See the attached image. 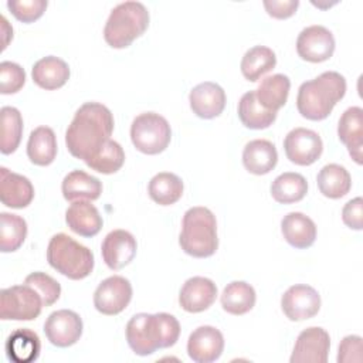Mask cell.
Returning a JSON list of instances; mask_svg holds the SVG:
<instances>
[{
	"label": "cell",
	"instance_id": "cb8c5ba5",
	"mask_svg": "<svg viewBox=\"0 0 363 363\" xmlns=\"http://www.w3.org/2000/svg\"><path fill=\"white\" fill-rule=\"evenodd\" d=\"M31 77L40 88L54 91L67 84L69 78V67L64 60L55 55H47L33 65Z\"/></svg>",
	"mask_w": 363,
	"mask_h": 363
},
{
	"label": "cell",
	"instance_id": "603a6c76",
	"mask_svg": "<svg viewBox=\"0 0 363 363\" xmlns=\"http://www.w3.org/2000/svg\"><path fill=\"white\" fill-rule=\"evenodd\" d=\"M278 162V152L272 142L267 139L250 140L242 150L244 167L257 176L269 173Z\"/></svg>",
	"mask_w": 363,
	"mask_h": 363
},
{
	"label": "cell",
	"instance_id": "7402d4cb",
	"mask_svg": "<svg viewBox=\"0 0 363 363\" xmlns=\"http://www.w3.org/2000/svg\"><path fill=\"white\" fill-rule=\"evenodd\" d=\"M285 241L294 248H309L316 240V225L312 218L299 211H291L281 221Z\"/></svg>",
	"mask_w": 363,
	"mask_h": 363
},
{
	"label": "cell",
	"instance_id": "4fadbf2b",
	"mask_svg": "<svg viewBox=\"0 0 363 363\" xmlns=\"http://www.w3.org/2000/svg\"><path fill=\"white\" fill-rule=\"evenodd\" d=\"M82 319L69 309H60L47 318L44 333L51 345L57 347H68L75 345L82 335Z\"/></svg>",
	"mask_w": 363,
	"mask_h": 363
},
{
	"label": "cell",
	"instance_id": "d4e9b609",
	"mask_svg": "<svg viewBox=\"0 0 363 363\" xmlns=\"http://www.w3.org/2000/svg\"><path fill=\"white\" fill-rule=\"evenodd\" d=\"M7 357L14 363L35 362L41 352V342L38 335L28 329L21 328L14 330L6 340Z\"/></svg>",
	"mask_w": 363,
	"mask_h": 363
},
{
	"label": "cell",
	"instance_id": "30bf717a",
	"mask_svg": "<svg viewBox=\"0 0 363 363\" xmlns=\"http://www.w3.org/2000/svg\"><path fill=\"white\" fill-rule=\"evenodd\" d=\"M284 150L289 162L298 166H309L320 157L323 143L315 130L295 128L285 136Z\"/></svg>",
	"mask_w": 363,
	"mask_h": 363
},
{
	"label": "cell",
	"instance_id": "f546056e",
	"mask_svg": "<svg viewBox=\"0 0 363 363\" xmlns=\"http://www.w3.org/2000/svg\"><path fill=\"white\" fill-rule=\"evenodd\" d=\"M316 183L319 191L325 197L340 199L350 191L352 177L343 166L329 163L319 170L316 176Z\"/></svg>",
	"mask_w": 363,
	"mask_h": 363
},
{
	"label": "cell",
	"instance_id": "ee69618b",
	"mask_svg": "<svg viewBox=\"0 0 363 363\" xmlns=\"http://www.w3.org/2000/svg\"><path fill=\"white\" fill-rule=\"evenodd\" d=\"M0 21H1V37H3V44H1V51L7 47L9 41L13 38V28L10 27L7 18L4 16L0 17Z\"/></svg>",
	"mask_w": 363,
	"mask_h": 363
},
{
	"label": "cell",
	"instance_id": "5bb4252c",
	"mask_svg": "<svg viewBox=\"0 0 363 363\" xmlns=\"http://www.w3.org/2000/svg\"><path fill=\"white\" fill-rule=\"evenodd\" d=\"M335 37L323 26H309L296 38L298 55L309 62H323L333 55Z\"/></svg>",
	"mask_w": 363,
	"mask_h": 363
},
{
	"label": "cell",
	"instance_id": "52a82bcc",
	"mask_svg": "<svg viewBox=\"0 0 363 363\" xmlns=\"http://www.w3.org/2000/svg\"><path fill=\"white\" fill-rule=\"evenodd\" d=\"M133 146L145 155H159L170 143L172 129L166 118L156 112L138 115L130 125Z\"/></svg>",
	"mask_w": 363,
	"mask_h": 363
},
{
	"label": "cell",
	"instance_id": "ba28073f",
	"mask_svg": "<svg viewBox=\"0 0 363 363\" xmlns=\"http://www.w3.org/2000/svg\"><path fill=\"white\" fill-rule=\"evenodd\" d=\"M38 292L27 284L0 291V318L3 320H33L43 309Z\"/></svg>",
	"mask_w": 363,
	"mask_h": 363
},
{
	"label": "cell",
	"instance_id": "d6a6232c",
	"mask_svg": "<svg viewBox=\"0 0 363 363\" xmlns=\"http://www.w3.org/2000/svg\"><path fill=\"white\" fill-rule=\"evenodd\" d=\"M183 182L177 174L162 172L150 179L147 193L155 203L160 206H170L180 200L183 196Z\"/></svg>",
	"mask_w": 363,
	"mask_h": 363
},
{
	"label": "cell",
	"instance_id": "7a4b0ae2",
	"mask_svg": "<svg viewBox=\"0 0 363 363\" xmlns=\"http://www.w3.org/2000/svg\"><path fill=\"white\" fill-rule=\"evenodd\" d=\"M126 340L138 356H149L157 349L172 347L180 336L179 320L166 312L136 313L126 323Z\"/></svg>",
	"mask_w": 363,
	"mask_h": 363
},
{
	"label": "cell",
	"instance_id": "74e56055",
	"mask_svg": "<svg viewBox=\"0 0 363 363\" xmlns=\"http://www.w3.org/2000/svg\"><path fill=\"white\" fill-rule=\"evenodd\" d=\"M24 284L30 285L31 288H34L38 295L43 299V305L44 306H51L52 303H55L60 299L61 295V285L58 281H55L52 277H50L45 272L37 271V272H31L26 277Z\"/></svg>",
	"mask_w": 363,
	"mask_h": 363
},
{
	"label": "cell",
	"instance_id": "7c38bea8",
	"mask_svg": "<svg viewBox=\"0 0 363 363\" xmlns=\"http://www.w3.org/2000/svg\"><path fill=\"white\" fill-rule=\"evenodd\" d=\"M330 349L329 333L319 326L302 330L295 342L291 363H326Z\"/></svg>",
	"mask_w": 363,
	"mask_h": 363
},
{
	"label": "cell",
	"instance_id": "8992f818",
	"mask_svg": "<svg viewBox=\"0 0 363 363\" xmlns=\"http://www.w3.org/2000/svg\"><path fill=\"white\" fill-rule=\"evenodd\" d=\"M47 261L57 272L74 281L86 278L95 264L92 251L64 233L51 237L47 247Z\"/></svg>",
	"mask_w": 363,
	"mask_h": 363
},
{
	"label": "cell",
	"instance_id": "f35d334b",
	"mask_svg": "<svg viewBox=\"0 0 363 363\" xmlns=\"http://www.w3.org/2000/svg\"><path fill=\"white\" fill-rule=\"evenodd\" d=\"M26 84V71L16 62H0V92L10 95L18 92Z\"/></svg>",
	"mask_w": 363,
	"mask_h": 363
},
{
	"label": "cell",
	"instance_id": "9a60e30c",
	"mask_svg": "<svg viewBox=\"0 0 363 363\" xmlns=\"http://www.w3.org/2000/svg\"><path fill=\"white\" fill-rule=\"evenodd\" d=\"M224 350L223 333L210 325L194 329L187 340V354L196 363L216 362Z\"/></svg>",
	"mask_w": 363,
	"mask_h": 363
},
{
	"label": "cell",
	"instance_id": "ab89813d",
	"mask_svg": "<svg viewBox=\"0 0 363 363\" xmlns=\"http://www.w3.org/2000/svg\"><path fill=\"white\" fill-rule=\"evenodd\" d=\"M48 3L47 0H9L7 1V9L11 11V14L23 21V23H33L38 20Z\"/></svg>",
	"mask_w": 363,
	"mask_h": 363
},
{
	"label": "cell",
	"instance_id": "4316f807",
	"mask_svg": "<svg viewBox=\"0 0 363 363\" xmlns=\"http://www.w3.org/2000/svg\"><path fill=\"white\" fill-rule=\"evenodd\" d=\"M27 156L37 166H48L57 156V138L51 128L38 126L31 130L27 142Z\"/></svg>",
	"mask_w": 363,
	"mask_h": 363
},
{
	"label": "cell",
	"instance_id": "277c9868",
	"mask_svg": "<svg viewBox=\"0 0 363 363\" xmlns=\"http://www.w3.org/2000/svg\"><path fill=\"white\" fill-rule=\"evenodd\" d=\"M179 244L190 257H211L218 248L217 221L213 211L201 206L189 208L183 216Z\"/></svg>",
	"mask_w": 363,
	"mask_h": 363
},
{
	"label": "cell",
	"instance_id": "3957f363",
	"mask_svg": "<svg viewBox=\"0 0 363 363\" xmlns=\"http://www.w3.org/2000/svg\"><path fill=\"white\" fill-rule=\"evenodd\" d=\"M346 94V79L336 71H325L301 84L296 96L298 112L309 121H323Z\"/></svg>",
	"mask_w": 363,
	"mask_h": 363
},
{
	"label": "cell",
	"instance_id": "8fae6325",
	"mask_svg": "<svg viewBox=\"0 0 363 363\" xmlns=\"http://www.w3.org/2000/svg\"><path fill=\"white\" fill-rule=\"evenodd\" d=\"M281 308L285 316L292 322L311 319L320 309V295L311 285H292L284 292Z\"/></svg>",
	"mask_w": 363,
	"mask_h": 363
},
{
	"label": "cell",
	"instance_id": "d590c367",
	"mask_svg": "<svg viewBox=\"0 0 363 363\" xmlns=\"http://www.w3.org/2000/svg\"><path fill=\"white\" fill-rule=\"evenodd\" d=\"M27 237V223L23 217L10 213L0 214V251H17Z\"/></svg>",
	"mask_w": 363,
	"mask_h": 363
},
{
	"label": "cell",
	"instance_id": "83f0119b",
	"mask_svg": "<svg viewBox=\"0 0 363 363\" xmlns=\"http://www.w3.org/2000/svg\"><path fill=\"white\" fill-rule=\"evenodd\" d=\"M291 81L284 74H274L269 77H265L258 88L255 89V96L258 102L269 111L278 112L279 108H282L289 95Z\"/></svg>",
	"mask_w": 363,
	"mask_h": 363
},
{
	"label": "cell",
	"instance_id": "b9f144b4",
	"mask_svg": "<svg viewBox=\"0 0 363 363\" xmlns=\"http://www.w3.org/2000/svg\"><path fill=\"white\" fill-rule=\"evenodd\" d=\"M342 220L352 230L363 228V200L362 197H354L349 200L342 208Z\"/></svg>",
	"mask_w": 363,
	"mask_h": 363
},
{
	"label": "cell",
	"instance_id": "5b68a950",
	"mask_svg": "<svg viewBox=\"0 0 363 363\" xmlns=\"http://www.w3.org/2000/svg\"><path fill=\"white\" fill-rule=\"evenodd\" d=\"M149 11L140 1H123L112 9L104 38L112 48H126L149 27Z\"/></svg>",
	"mask_w": 363,
	"mask_h": 363
},
{
	"label": "cell",
	"instance_id": "9c48e42d",
	"mask_svg": "<svg viewBox=\"0 0 363 363\" xmlns=\"http://www.w3.org/2000/svg\"><path fill=\"white\" fill-rule=\"evenodd\" d=\"M132 299V285L121 275H112L104 279L94 292V306L102 315L121 313Z\"/></svg>",
	"mask_w": 363,
	"mask_h": 363
},
{
	"label": "cell",
	"instance_id": "484cf974",
	"mask_svg": "<svg viewBox=\"0 0 363 363\" xmlns=\"http://www.w3.org/2000/svg\"><path fill=\"white\" fill-rule=\"evenodd\" d=\"M62 196L67 201L77 200H96L102 193V183L95 176L84 170L69 172L61 184Z\"/></svg>",
	"mask_w": 363,
	"mask_h": 363
},
{
	"label": "cell",
	"instance_id": "e0dca14e",
	"mask_svg": "<svg viewBox=\"0 0 363 363\" xmlns=\"http://www.w3.org/2000/svg\"><path fill=\"white\" fill-rule=\"evenodd\" d=\"M189 102L193 113L199 118L213 119L221 115L225 108V92L218 84L206 81L190 91Z\"/></svg>",
	"mask_w": 363,
	"mask_h": 363
},
{
	"label": "cell",
	"instance_id": "7bdbcfd3",
	"mask_svg": "<svg viewBox=\"0 0 363 363\" xmlns=\"http://www.w3.org/2000/svg\"><path fill=\"white\" fill-rule=\"evenodd\" d=\"M262 4L271 17L284 20L295 14L299 6V1L298 0H264Z\"/></svg>",
	"mask_w": 363,
	"mask_h": 363
},
{
	"label": "cell",
	"instance_id": "ac0fdd59",
	"mask_svg": "<svg viewBox=\"0 0 363 363\" xmlns=\"http://www.w3.org/2000/svg\"><path fill=\"white\" fill-rule=\"evenodd\" d=\"M217 298V285L204 277L189 278L179 294L180 306L190 313L208 309Z\"/></svg>",
	"mask_w": 363,
	"mask_h": 363
},
{
	"label": "cell",
	"instance_id": "44dd1931",
	"mask_svg": "<svg viewBox=\"0 0 363 363\" xmlns=\"http://www.w3.org/2000/svg\"><path fill=\"white\" fill-rule=\"evenodd\" d=\"M65 223L71 231L81 237L96 235L104 224L98 208L86 200L71 203L65 211Z\"/></svg>",
	"mask_w": 363,
	"mask_h": 363
},
{
	"label": "cell",
	"instance_id": "ffe728a7",
	"mask_svg": "<svg viewBox=\"0 0 363 363\" xmlns=\"http://www.w3.org/2000/svg\"><path fill=\"white\" fill-rule=\"evenodd\" d=\"M34 199V186L18 173L0 167V200L11 208H24Z\"/></svg>",
	"mask_w": 363,
	"mask_h": 363
},
{
	"label": "cell",
	"instance_id": "6da1fadb",
	"mask_svg": "<svg viewBox=\"0 0 363 363\" xmlns=\"http://www.w3.org/2000/svg\"><path fill=\"white\" fill-rule=\"evenodd\" d=\"M112 112L99 102H85L81 105L65 132L68 152L81 160H88L102 147L113 130Z\"/></svg>",
	"mask_w": 363,
	"mask_h": 363
},
{
	"label": "cell",
	"instance_id": "836d02e7",
	"mask_svg": "<svg viewBox=\"0 0 363 363\" xmlns=\"http://www.w3.org/2000/svg\"><path fill=\"white\" fill-rule=\"evenodd\" d=\"M275 65V52L265 45H255L244 54L240 68L245 79L257 82L264 74L274 69Z\"/></svg>",
	"mask_w": 363,
	"mask_h": 363
},
{
	"label": "cell",
	"instance_id": "4dcf8cb0",
	"mask_svg": "<svg viewBox=\"0 0 363 363\" xmlns=\"http://www.w3.org/2000/svg\"><path fill=\"white\" fill-rule=\"evenodd\" d=\"M308 193L306 179L294 172H285L277 176L271 184V196L277 203L291 204L301 201Z\"/></svg>",
	"mask_w": 363,
	"mask_h": 363
},
{
	"label": "cell",
	"instance_id": "60d3db41",
	"mask_svg": "<svg viewBox=\"0 0 363 363\" xmlns=\"http://www.w3.org/2000/svg\"><path fill=\"white\" fill-rule=\"evenodd\" d=\"M362 359V337L357 335L345 336L339 345L337 363H360Z\"/></svg>",
	"mask_w": 363,
	"mask_h": 363
},
{
	"label": "cell",
	"instance_id": "1f68e13d",
	"mask_svg": "<svg viewBox=\"0 0 363 363\" xmlns=\"http://www.w3.org/2000/svg\"><path fill=\"white\" fill-rule=\"evenodd\" d=\"M257 301L254 288L245 281L230 282L221 294V306L231 315H244L250 312Z\"/></svg>",
	"mask_w": 363,
	"mask_h": 363
},
{
	"label": "cell",
	"instance_id": "f1b7e54d",
	"mask_svg": "<svg viewBox=\"0 0 363 363\" xmlns=\"http://www.w3.org/2000/svg\"><path fill=\"white\" fill-rule=\"evenodd\" d=\"M238 118L241 123L248 129H267L275 119L277 112L265 109L257 99L255 91L245 92L238 102Z\"/></svg>",
	"mask_w": 363,
	"mask_h": 363
},
{
	"label": "cell",
	"instance_id": "8d00e7d4",
	"mask_svg": "<svg viewBox=\"0 0 363 363\" xmlns=\"http://www.w3.org/2000/svg\"><path fill=\"white\" fill-rule=\"evenodd\" d=\"M86 166L102 174H112L118 172L125 163V152L122 146L109 139L102 147H99L88 160Z\"/></svg>",
	"mask_w": 363,
	"mask_h": 363
},
{
	"label": "cell",
	"instance_id": "e575fe53",
	"mask_svg": "<svg viewBox=\"0 0 363 363\" xmlns=\"http://www.w3.org/2000/svg\"><path fill=\"white\" fill-rule=\"evenodd\" d=\"M1 115V140L0 150L3 155H10L17 150L23 136V116L14 106H3Z\"/></svg>",
	"mask_w": 363,
	"mask_h": 363
},
{
	"label": "cell",
	"instance_id": "2e32d148",
	"mask_svg": "<svg viewBox=\"0 0 363 363\" xmlns=\"http://www.w3.org/2000/svg\"><path fill=\"white\" fill-rule=\"evenodd\" d=\"M138 244L135 237L126 230H113L102 241L101 252L108 268L118 271L130 264L136 255Z\"/></svg>",
	"mask_w": 363,
	"mask_h": 363
},
{
	"label": "cell",
	"instance_id": "d6986e66",
	"mask_svg": "<svg viewBox=\"0 0 363 363\" xmlns=\"http://www.w3.org/2000/svg\"><path fill=\"white\" fill-rule=\"evenodd\" d=\"M339 140L346 145L352 159L362 164L363 162V109L360 106L347 108L337 125Z\"/></svg>",
	"mask_w": 363,
	"mask_h": 363
}]
</instances>
